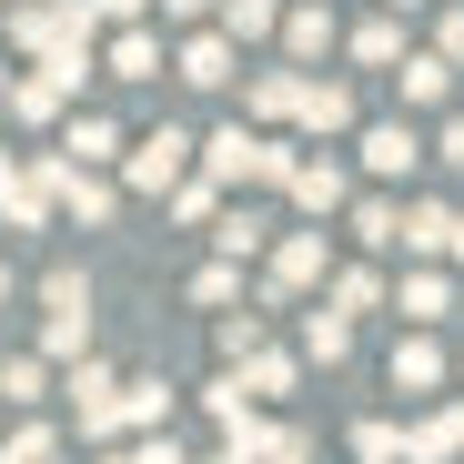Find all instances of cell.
Masks as SVG:
<instances>
[{"label":"cell","mask_w":464,"mask_h":464,"mask_svg":"<svg viewBox=\"0 0 464 464\" xmlns=\"http://www.w3.org/2000/svg\"><path fill=\"white\" fill-rule=\"evenodd\" d=\"M394 212H404L394 192H363V202H353V243H363V253H394Z\"/></svg>","instance_id":"obj_26"},{"label":"cell","mask_w":464,"mask_h":464,"mask_svg":"<svg viewBox=\"0 0 464 464\" xmlns=\"http://www.w3.org/2000/svg\"><path fill=\"white\" fill-rule=\"evenodd\" d=\"M253 464H314V434H303V424H263L253 434Z\"/></svg>","instance_id":"obj_29"},{"label":"cell","mask_w":464,"mask_h":464,"mask_svg":"<svg viewBox=\"0 0 464 464\" xmlns=\"http://www.w3.org/2000/svg\"><path fill=\"white\" fill-rule=\"evenodd\" d=\"M192 303H202V314H232V303H243V263H202L192 273Z\"/></svg>","instance_id":"obj_28"},{"label":"cell","mask_w":464,"mask_h":464,"mask_svg":"<svg viewBox=\"0 0 464 464\" xmlns=\"http://www.w3.org/2000/svg\"><path fill=\"white\" fill-rule=\"evenodd\" d=\"M434 61H454V71H464V11H444V31H434Z\"/></svg>","instance_id":"obj_38"},{"label":"cell","mask_w":464,"mask_h":464,"mask_svg":"<svg viewBox=\"0 0 464 464\" xmlns=\"http://www.w3.org/2000/svg\"><path fill=\"white\" fill-rule=\"evenodd\" d=\"M424 162H454V172H464V111L444 121V141H424Z\"/></svg>","instance_id":"obj_37"},{"label":"cell","mask_w":464,"mask_h":464,"mask_svg":"<svg viewBox=\"0 0 464 464\" xmlns=\"http://www.w3.org/2000/svg\"><path fill=\"white\" fill-rule=\"evenodd\" d=\"M383 303H394V314H404V324H414V334H434V324H444V314H454V283H444V273H434V263H414V273H404V283H394V293H383Z\"/></svg>","instance_id":"obj_11"},{"label":"cell","mask_w":464,"mask_h":464,"mask_svg":"<svg viewBox=\"0 0 464 464\" xmlns=\"http://www.w3.org/2000/svg\"><path fill=\"white\" fill-rule=\"evenodd\" d=\"M102 464H121V444H102Z\"/></svg>","instance_id":"obj_43"},{"label":"cell","mask_w":464,"mask_h":464,"mask_svg":"<svg viewBox=\"0 0 464 464\" xmlns=\"http://www.w3.org/2000/svg\"><path fill=\"white\" fill-rule=\"evenodd\" d=\"M324 314H343V324H353V314H383V273H373V263L324 273Z\"/></svg>","instance_id":"obj_20"},{"label":"cell","mask_w":464,"mask_h":464,"mask_svg":"<svg viewBox=\"0 0 464 464\" xmlns=\"http://www.w3.org/2000/svg\"><path fill=\"white\" fill-rule=\"evenodd\" d=\"M0 293H11V263H0Z\"/></svg>","instance_id":"obj_44"},{"label":"cell","mask_w":464,"mask_h":464,"mask_svg":"<svg viewBox=\"0 0 464 464\" xmlns=\"http://www.w3.org/2000/svg\"><path fill=\"white\" fill-rule=\"evenodd\" d=\"M212 243H222V263H253V253L273 243V212H263V202H222V212H212Z\"/></svg>","instance_id":"obj_14"},{"label":"cell","mask_w":464,"mask_h":464,"mask_svg":"<svg viewBox=\"0 0 464 464\" xmlns=\"http://www.w3.org/2000/svg\"><path fill=\"white\" fill-rule=\"evenodd\" d=\"M444 232H454V202H404V212H394V253L444 263Z\"/></svg>","instance_id":"obj_13"},{"label":"cell","mask_w":464,"mask_h":464,"mask_svg":"<svg viewBox=\"0 0 464 464\" xmlns=\"http://www.w3.org/2000/svg\"><path fill=\"white\" fill-rule=\"evenodd\" d=\"M11 41L41 61V51H92V11L82 0H11Z\"/></svg>","instance_id":"obj_2"},{"label":"cell","mask_w":464,"mask_h":464,"mask_svg":"<svg viewBox=\"0 0 464 464\" xmlns=\"http://www.w3.org/2000/svg\"><path fill=\"white\" fill-rule=\"evenodd\" d=\"M444 263H464V212H454V232H444Z\"/></svg>","instance_id":"obj_40"},{"label":"cell","mask_w":464,"mask_h":464,"mask_svg":"<svg viewBox=\"0 0 464 464\" xmlns=\"http://www.w3.org/2000/svg\"><path fill=\"white\" fill-rule=\"evenodd\" d=\"M454 454H464V394H454L444 414L404 424V464H454Z\"/></svg>","instance_id":"obj_15"},{"label":"cell","mask_w":464,"mask_h":464,"mask_svg":"<svg viewBox=\"0 0 464 464\" xmlns=\"http://www.w3.org/2000/svg\"><path fill=\"white\" fill-rule=\"evenodd\" d=\"M253 343H263V314H222V353H232V363H243Z\"/></svg>","instance_id":"obj_34"},{"label":"cell","mask_w":464,"mask_h":464,"mask_svg":"<svg viewBox=\"0 0 464 464\" xmlns=\"http://www.w3.org/2000/svg\"><path fill=\"white\" fill-rule=\"evenodd\" d=\"M293 131H303V141H343V131H353V92L334 82V71H303V92H293Z\"/></svg>","instance_id":"obj_6"},{"label":"cell","mask_w":464,"mask_h":464,"mask_svg":"<svg viewBox=\"0 0 464 464\" xmlns=\"http://www.w3.org/2000/svg\"><path fill=\"white\" fill-rule=\"evenodd\" d=\"M303 162V141L293 131H253V121H222L212 141H202V182H263V192H283V172Z\"/></svg>","instance_id":"obj_1"},{"label":"cell","mask_w":464,"mask_h":464,"mask_svg":"<svg viewBox=\"0 0 464 464\" xmlns=\"http://www.w3.org/2000/svg\"><path fill=\"white\" fill-rule=\"evenodd\" d=\"M293 92H303V71H293V61L253 71V82H243V111H253V131H283V121H293Z\"/></svg>","instance_id":"obj_12"},{"label":"cell","mask_w":464,"mask_h":464,"mask_svg":"<svg viewBox=\"0 0 464 464\" xmlns=\"http://www.w3.org/2000/svg\"><path fill=\"white\" fill-rule=\"evenodd\" d=\"M162 71H182L192 92H222V82H243V51H232L222 31H192L182 51H162Z\"/></svg>","instance_id":"obj_9"},{"label":"cell","mask_w":464,"mask_h":464,"mask_svg":"<svg viewBox=\"0 0 464 464\" xmlns=\"http://www.w3.org/2000/svg\"><path fill=\"white\" fill-rule=\"evenodd\" d=\"M102 61H111V82H162V31H151V21H121Z\"/></svg>","instance_id":"obj_16"},{"label":"cell","mask_w":464,"mask_h":464,"mask_svg":"<svg viewBox=\"0 0 464 464\" xmlns=\"http://www.w3.org/2000/svg\"><path fill=\"white\" fill-rule=\"evenodd\" d=\"M283 192H293L303 212H343V202H353V172L334 162V151H314V141H303V162L283 172Z\"/></svg>","instance_id":"obj_8"},{"label":"cell","mask_w":464,"mask_h":464,"mask_svg":"<svg viewBox=\"0 0 464 464\" xmlns=\"http://www.w3.org/2000/svg\"><path fill=\"white\" fill-rule=\"evenodd\" d=\"M162 21H172V31H202V21H212V0H162Z\"/></svg>","instance_id":"obj_39"},{"label":"cell","mask_w":464,"mask_h":464,"mask_svg":"<svg viewBox=\"0 0 464 464\" xmlns=\"http://www.w3.org/2000/svg\"><path fill=\"white\" fill-rule=\"evenodd\" d=\"M202 464H253V454H243V444H222V454H202Z\"/></svg>","instance_id":"obj_41"},{"label":"cell","mask_w":464,"mask_h":464,"mask_svg":"<svg viewBox=\"0 0 464 464\" xmlns=\"http://www.w3.org/2000/svg\"><path fill=\"white\" fill-rule=\"evenodd\" d=\"M324 273H334V243H324V232H283L273 263H263V293H273V303H293V293H314Z\"/></svg>","instance_id":"obj_5"},{"label":"cell","mask_w":464,"mask_h":464,"mask_svg":"<svg viewBox=\"0 0 464 464\" xmlns=\"http://www.w3.org/2000/svg\"><path fill=\"white\" fill-rule=\"evenodd\" d=\"M111 151H121V121H102V111H82V121L61 131V162H82V172H102Z\"/></svg>","instance_id":"obj_24"},{"label":"cell","mask_w":464,"mask_h":464,"mask_svg":"<svg viewBox=\"0 0 464 464\" xmlns=\"http://www.w3.org/2000/svg\"><path fill=\"white\" fill-rule=\"evenodd\" d=\"M273 21H283V0H212V31L243 51V41H273Z\"/></svg>","instance_id":"obj_23"},{"label":"cell","mask_w":464,"mask_h":464,"mask_svg":"<svg viewBox=\"0 0 464 464\" xmlns=\"http://www.w3.org/2000/svg\"><path fill=\"white\" fill-rule=\"evenodd\" d=\"M41 182H51V212H71L82 232H102V222L121 212V192H111L102 172H82V162H61V151H41Z\"/></svg>","instance_id":"obj_3"},{"label":"cell","mask_w":464,"mask_h":464,"mask_svg":"<svg viewBox=\"0 0 464 464\" xmlns=\"http://www.w3.org/2000/svg\"><path fill=\"white\" fill-rule=\"evenodd\" d=\"M383 11H394V21H404V11H424V0H383Z\"/></svg>","instance_id":"obj_42"},{"label":"cell","mask_w":464,"mask_h":464,"mask_svg":"<svg viewBox=\"0 0 464 464\" xmlns=\"http://www.w3.org/2000/svg\"><path fill=\"white\" fill-rule=\"evenodd\" d=\"M51 454H61V434H51V424H21L11 444H0V464H51Z\"/></svg>","instance_id":"obj_33"},{"label":"cell","mask_w":464,"mask_h":464,"mask_svg":"<svg viewBox=\"0 0 464 464\" xmlns=\"http://www.w3.org/2000/svg\"><path fill=\"white\" fill-rule=\"evenodd\" d=\"M353 454H363V464H404V424H383V414L353 424Z\"/></svg>","instance_id":"obj_32"},{"label":"cell","mask_w":464,"mask_h":464,"mask_svg":"<svg viewBox=\"0 0 464 464\" xmlns=\"http://www.w3.org/2000/svg\"><path fill=\"white\" fill-rule=\"evenodd\" d=\"M0 394H11V404H41V394H51V363H41V353L0 363Z\"/></svg>","instance_id":"obj_31"},{"label":"cell","mask_w":464,"mask_h":464,"mask_svg":"<svg viewBox=\"0 0 464 464\" xmlns=\"http://www.w3.org/2000/svg\"><path fill=\"white\" fill-rule=\"evenodd\" d=\"M121 464H182V444L172 434H141V444H121Z\"/></svg>","instance_id":"obj_35"},{"label":"cell","mask_w":464,"mask_h":464,"mask_svg":"<svg viewBox=\"0 0 464 464\" xmlns=\"http://www.w3.org/2000/svg\"><path fill=\"white\" fill-rule=\"evenodd\" d=\"M0 222H11V232H41V222H51V182H41V162L0 182Z\"/></svg>","instance_id":"obj_22"},{"label":"cell","mask_w":464,"mask_h":464,"mask_svg":"<svg viewBox=\"0 0 464 464\" xmlns=\"http://www.w3.org/2000/svg\"><path fill=\"white\" fill-rule=\"evenodd\" d=\"M82 11H92V31H102V21L121 31V21H141V11H151V0H82Z\"/></svg>","instance_id":"obj_36"},{"label":"cell","mask_w":464,"mask_h":464,"mask_svg":"<svg viewBox=\"0 0 464 464\" xmlns=\"http://www.w3.org/2000/svg\"><path fill=\"white\" fill-rule=\"evenodd\" d=\"M394 82H404V102H414V111H434V102H454V61L404 51V61H394Z\"/></svg>","instance_id":"obj_19"},{"label":"cell","mask_w":464,"mask_h":464,"mask_svg":"<svg viewBox=\"0 0 464 464\" xmlns=\"http://www.w3.org/2000/svg\"><path fill=\"white\" fill-rule=\"evenodd\" d=\"M0 92H11V71H0Z\"/></svg>","instance_id":"obj_45"},{"label":"cell","mask_w":464,"mask_h":464,"mask_svg":"<svg viewBox=\"0 0 464 464\" xmlns=\"http://www.w3.org/2000/svg\"><path fill=\"white\" fill-rule=\"evenodd\" d=\"M434 383H444V343L434 334H404L394 343V394H434Z\"/></svg>","instance_id":"obj_21"},{"label":"cell","mask_w":464,"mask_h":464,"mask_svg":"<svg viewBox=\"0 0 464 464\" xmlns=\"http://www.w3.org/2000/svg\"><path fill=\"white\" fill-rule=\"evenodd\" d=\"M232 383H243V394H253V404H283V394H293V383H303V363H293V353H273V343H253L243 363H232Z\"/></svg>","instance_id":"obj_17"},{"label":"cell","mask_w":464,"mask_h":464,"mask_svg":"<svg viewBox=\"0 0 464 464\" xmlns=\"http://www.w3.org/2000/svg\"><path fill=\"white\" fill-rule=\"evenodd\" d=\"M273 41H283V61L303 71V61H324V51H334L343 31H334V11H324V0H293V11L273 21Z\"/></svg>","instance_id":"obj_10"},{"label":"cell","mask_w":464,"mask_h":464,"mask_svg":"<svg viewBox=\"0 0 464 464\" xmlns=\"http://www.w3.org/2000/svg\"><path fill=\"white\" fill-rule=\"evenodd\" d=\"M353 151H363L373 182H414V172H424V131H414V121H363Z\"/></svg>","instance_id":"obj_7"},{"label":"cell","mask_w":464,"mask_h":464,"mask_svg":"<svg viewBox=\"0 0 464 464\" xmlns=\"http://www.w3.org/2000/svg\"><path fill=\"white\" fill-rule=\"evenodd\" d=\"M353 61H363V71H394V61H404V21H394V11H373V21L353 31Z\"/></svg>","instance_id":"obj_25"},{"label":"cell","mask_w":464,"mask_h":464,"mask_svg":"<svg viewBox=\"0 0 464 464\" xmlns=\"http://www.w3.org/2000/svg\"><path fill=\"white\" fill-rule=\"evenodd\" d=\"M202 404H212V424H222V444H243V454H253V434H263V414H253V394H243V383H232V373H222V383H202Z\"/></svg>","instance_id":"obj_18"},{"label":"cell","mask_w":464,"mask_h":464,"mask_svg":"<svg viewBox=\"0 0 464 464\" xmlns=\"http://www.w3.org/2000/svg\"><path fill=\"white\" fill-rule=\"evenodd\" d=\"M162 202H172V222H212V212H222V182H192V172H182Z\"/></svg>","instance_id":"obj_30"},{"label":"cell","mask_w":464,"mask_h":464,"mask_svg":"<svg viewBox=\"0 0 464 464\" xmlns=\"http://www.w3.org/2000/svg\"><path fill=\"white\" fill-rule=\"evenodd\" d=\"M182 172H192V131H172V121H162V131H141V141L121 151V182H131V192H151V202H162Z\"/></svg>","instance_id":"obj_4"},{"label":"cell","mask_w":464,"mask_h":464,"mask_svg":"<svg viewBox=\"0 0 464 464\" xmlns=\"http://www.w3.org/2000/svg\"><path fill=\"white\" fill-rule=\"evenodd\" d=\"M353 353V324L343 314H303V363H343Z\"/></svg>","instance_id":"obj_27"}]
</instances>
